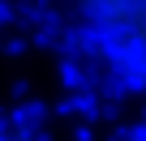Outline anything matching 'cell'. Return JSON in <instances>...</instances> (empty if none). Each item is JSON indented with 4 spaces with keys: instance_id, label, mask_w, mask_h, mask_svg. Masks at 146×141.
<instances>
[{
    "instance_id": "cell-1",
    "label": "cell",
    "mask_w": 146,
    "mask_h": 141,
    "mask_svg": "<svg viewBox=\"0 0 146 141\" xmlns=\"http://www.w3.org/2000/svg\"><path fill=\"white\" fill-rule=\"evenodd\" d=\"M86 56L129 98L146 103V0H64Z\"/></svg>"
}]
</instances>
